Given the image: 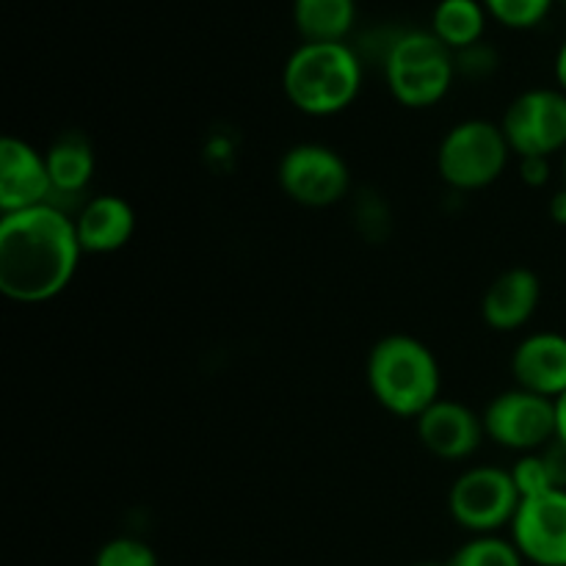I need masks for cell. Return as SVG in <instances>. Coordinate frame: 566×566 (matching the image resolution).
Masks as SVG:
<instances>
[{"instance_id": "obj_1", "label": "cell", "mask_w": 566, "mask_h": 566, "mask_svg": "<svg viewBox=\"0 0 566 566\" xmlns=\"http://www.w3.org/2000/svg\"><path fill=\"white\" fill-rule=\"evenodd\" d=\"M83 249L75 221L53 202L0 219V291L17 304H42L70 287Z\"/></svg>"}, {"instance_id": "obj_2", "label": "cell", "mask_w": 566, "mask_h": 566, "mask_svg": "<svg viewBox=\"0 0 566 566\" xmlns=\"http://www.w3.org/2000/svg\"><path fill=\"white\" fill-rule=\"evenodd\" d=\"M287 103L307 116H335L363 88V61L346 42H304L282 70Z\"/></svg>"}, {"instance_id": "obj_3", "label": "cell", "mask_w": 566, "mask_h": 566, "mask_svg": "<svg viewBox=\"0 0 566 566\" xmlns=\"http://www.w3.org/2000/svg\"><path fill=\"white\" fill-rule=\"evenodd\" d=\"M368 387L376 401L396 418L418 420L440 401V363L418 337L387 335L368 354Z\"/></svg>"}, {"instance_id": "obj_4", "label": "cell", "mask_w": 566, "mask_h": 566, "mask_svg": "<svg viewBox=\"0 0 566 566\" xmlns=\"http://www.w3.org/2000/svg\"><path fill=\"white\" fill-rule=\"evenodd\" d=\"M457 77V55L431 31H401L385 50V81L407 108H431Z\"/></svg>"}, {"instance_id": "obj_5", "label": "cell", "mask_w": 566, "mask_h": 566, "mask_svg": "<svg viewBox=\"0 0 566 566\" xmlns=\"http://www.w3.org/2000/svg\"><path fill=\"white\" fill-rule=\"evenodd\" d=\"M503 127L486 119L453 125L437 149V171L457 191H481L501 180L512 158Z\"/></svg>"}, {"instance_id": "obj_6", "label": "cell", "mask_w": 566, "mask_h": 566, "mask_svg": "<svg viewBox=\"0 0 566 566\" xmlns=\"http://www.w3.org/2000/svg\"><path fill=\"white\" fill-rule=\"evenodd\" d=\"M520 497L512 470L503 468H470L453 481L448 509L459 528L468 534H497L501 528L514 523Z\"/></svg>"}, {"instance_id": "obj_7", "label": "cell", "mask_w": 566, "mask_h": 566, "mask_svg": "<svg viewBox=\"0 0 566 566\" xmlns=\"http://www.w3.org/2000/svg\"><path fill=\"white\" fill-rule=\"evenodd\" d=\"M503 136L517 158H551L566 149V94L528 88L503 114Z\"/></svg>"}, {"instance_id": "obj_8", "label": "cell", "mask_w": 566, "mask_h": 566, "mask_svg": "<svg viewBox=\"0 0 566 566\" xmlns=\"http://www.w3.org/2000/svg\"><path fill=\"white\" fill-rule=\"evenodd\" d=\"M481 420L486 437L509 451L534 453L556 440V401L523 387L492 398Z\"/></svg>"}, {"instance_id": "obj_9", "label": "cell", "mask_w": 566, "mask_h": 566, "mask_svg": "<svg viewBox=\"0 0 566 566\" xmlns=\"http://www.w3.org/2000/svg\"><path fill=\"white\" fill-rule=\"evenodd\" d=\"M280 188L304 208H329L348 193L352 175L340 155L324 144H296L276 169Z\"/></svg>"}, {"instance_id": "obj_10", "label": "cell", "mask_w": 566, "mask_h": 566, "mask_svg": "<svg viewBox=\"0 0 566 566\" xmlns=\"http://www.w3.org/2000/svg\"><path fill=\"white\" fill-rule=\"evenodd\" d=\"M509 528L525 564L566 566V490L525 497Z\"/></svg>"}, {"instance_id": "obj_11", "label": "cell", "mask_w": 566, "mask_h": 566, "mask_svg": "<svg viewBox=\"0 0 566 566\" xmlns=\"http://www.w3.org/2000/svg\"><path fill=\"white\" fill-rule=\"evenodd\" d=\"M53 197L48 160L22 138L0 142V213L39 208Z\"/></svg>"}, {"instance_id": "obj_12", "label": "cell", "mask_w": 566, "mask_h": 566, "mask_svg": "<svg viewBox=\"0 0 566 566\" xmlns=\"http://www.w3.org/2000/svg\"><path fill=\"white\" fill-rule=\"evenodd\" d=\"M484 437V420L470 407L459 401H448V398L434 401L418 418L420 446L434 453L437 459H448V462L473 457Z\"/></svg>"}, {"instance_id": "obj_13", "label": "cell", "mask_w": 566, "mask_h": 566, "mask_svg": "<svg viewBox=\"0 0 566 566\" xmlns=\"http://www.w3.org/2000/svg\"><path fill=\"white\" fill-rule=\"evenodd\" d=\"M517 387L556 401L566 392V337L558 332L528 335L512 357Z\"/></svg>"}, {"instance_id": "obj_14", "label": "cell", "mask_w": 566, "mask_h": 566, "mask_svg": "<svg viewBox=\"0 0 566 566\" xmlns=\"http://www.w3.org/2000/svg\"><path fill=\"white\" fill-rule=\"evenodd\" d=\"M542 285L531 269H509L486 287L481 315L495 332H514L534 318Z\"/></svg>"}, {"instance_id": "obj_15", "label": "cell", "mask_w": 566, "mask_h": 566, "mask_svg": "<svg viewBox=\"0 0 566 566\" xmlns=\"http://www.w3.org/2000/svg\"><path fill=\"white\" fill-rule=\"evenodd\" d=\"M77 241L88 254H108L127 247V241L136 232V210L127 199L105 193L94 197L83 205L75 219Z\"/></svg>"}, {"instance_id": "obj_16", "label": "cell", "mask_w": 566, "mask_h": 566, "mask_svg": "<svg viewBox=\"0 0 566 566\" xmlns=\"http://www.w3.org/2000/svg\"><path fill=\"white\" fill-rule=\"evenodd\" d=\"M357 0H293V22L304 42H346Z\"/></svg>"}, {"instance_id": "obj_17", "label": "cell", "mask_w": 566, "mask_h": 566, "mask_svg": "<svg viewBox=\"0 0 566 566\" xmlns=\"http://www.w3.org/2000/svg\"><path fill=\"white\" fill-rule=\"evenodd\" d=\"M44 160H48L53 193L77 197V193H83V188L92 182L94 153L88 138H83L81 133H64V136L44 153Z\"/></svg>"}, {"instance_id": "obj_18", "label": "cell", "mask_w": 566, "mask_h": 566, "mask_svg": "<svg viewBox=\"0 0 566 566\" xmlns=\"http://www.w3.org/2000/svg\"><path fill=\"white\" fill-rule=\"evenodd\" d=\"M486 9L481 0H440L431 14V33L453 53L473 48L486 31Z\"/></svg>"}, {"instance_id": "obj_19", "label": "cell", "mask_w": 566, "mask_h": 566, "mask_svg": "<svg viewBox=\"0 0 566 566\" xmlns=\"http://www.w3.org/2000/svg\"><path fill=\"white\" fill-rule=\"evenodd\" d=\"M446 566H525V558L512 539L481 534L470 536L462 547H457Z\"/></svg>"}, {"instance_id": "obj_20", "label": "cell", "mask_w": 566, "mask_h": 566, "mask_svg": "<svg viewBox=\"0 0 566 566\" xmlns=\"http://www.w3.org/2000/svg\"><path fill=\"white\" fill-rule=\"evenodd\" d=\"M486 14L497 20L501 25L514 28V31H528L545 22L551 14L553 0H481Z\"/></svg>"}, {"instance_id": "obj_21", "label": "cell", "mask_w": 566, "mask_h": 566, "mask_svg": "<svg viewBox=\"0 0 566 566\" xmlns=\"http://www.w3.org/2000/svg\"><path fill=\"white\" fill-rule=\"evenodd\" d=\"M94 566H160L158 553L136 536H116L94 556Z\"/></svg>"}, {"instance_id": "obj_22", "label": "cell", "mask_w": 566, "mask_h": 566, "mask_svg": "<svg viewBox=\"0 0 566 566\" xmlns=\"http://www.w3.org/2000/svg\"><path fill=\"white\" fill-rule=\"evenodd\" d=\"M512 479L517 484L520 497H536V495H545V492L558 490L556 481H553L551 468L545 462V453L534 451V453H523L517 459V464L512 468Z\"/></svg>"}, {"instance_id": "obj_23", "label": "cell", "mask_w": 566, "mask_h": 566, "mask_svg": "<svg viewBox=\"0 0 566 566\" xmlns=\"http://www.w3.org/2000/svg\"><path fill=\"white\" fill-rule=\"evenodd\" d=\"M497 59H495V50L492 48H484V44H473V48L462 50V53H457V66H462V72H468V75L473 77H481V75H490L492 70H495Z\"/></svg>"}, {"instance_id": "obj_24", "label": "cell", "mask_w": 566, "mask_h": 566, "mask_svg": "<svg viewBox=\"0 0 566 566\" xmlns=\"http://www.w3.org/2000/svg\"><path fill=\"white\" fill-rule=\"evenodd\" d=\"M520 177L531 188L545 186L551 180V158H520Z\"/></svg>"}, {"instance_id": "obj_25", "label": "cell", "mask_w": 566, "mask_h": 566, "mask_svg": "<svg viewBox=\"0 0 566 566\" xmlns=\"http://www.w3.org/2000/svg\"><path fill=\"white\" fill-rule=\"evenodd\" d=\"M551 216H553V221H556V224L566 227V186L562 188V191L553 193V199H551Z\"/></svg>"}, {"instance_id": "obj_26", "label": "cell", "mask_w": 566, "mask_h": 566, "mask_svg": "<svg viewBox=\"0 0 566 566\" xmlns=\"http://www.w3.org/2000/svg\"><path fill=\"white\" fill-rule=\"evenodd\" d=\"M556 440L566 446V392L556 398Z\"/></svg>"}, {"instance_id": "obj_27", "label": "cell", "mask_w": 566, "mask_h": 566, "mask_svg": "<svg viewBox=\"0 0 566 566\" xmlns=\"http://www.w3.org/2000/svg\"><path fill=\"white\" fill-rule=\"evenodd\" d=\"M553 72H556V83H558V88H562V92L566 94V39H564L562 48H558V53H556V64H553Z\"/></svg>"}, {"instance_id": "obj_28", "label": "cell", "mask_w": 566, "mask_h": 566, "mask_svg": "<svg viewBox=\"0 0 566 566\" xmlns=\"http://www.w3.org/2000/svg\"><path fill=\"white\" fill-rule=\"evenodd\" d=\"M412 566H446V564H437V562H420V564H412Z\"/></svg>"}, {"instance_id": "obj_29", "label": "cell", "mask_w": 566, "mask_h": 566, "mask_svg": "<svg viewBox=\"0 0 566 566\" xmlns=\"http://www.w3.org/2000/svg\"><path fill=\"white\" fill-rule=\"evenodd\" d=\"M564 186H566V149H564Z\"/></svg>"}]
</instances>
